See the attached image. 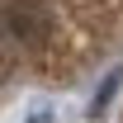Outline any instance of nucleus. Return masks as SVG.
I'll return each mask as SVG.
<instances>
[{"label":"nucleus","instance_id":"obj_1","mask_svg":"<svg viewBox=\"0 0 123 123\" xmlns=\"http://www.w3.org/2000/svg\"><path fill=\"white\" fill-rule=\"evenodd\" d=\"M118 43L123 0H0V104L85 76Z\"/></svg>","mask_w":123,"mask_h":123}]
</instances>
